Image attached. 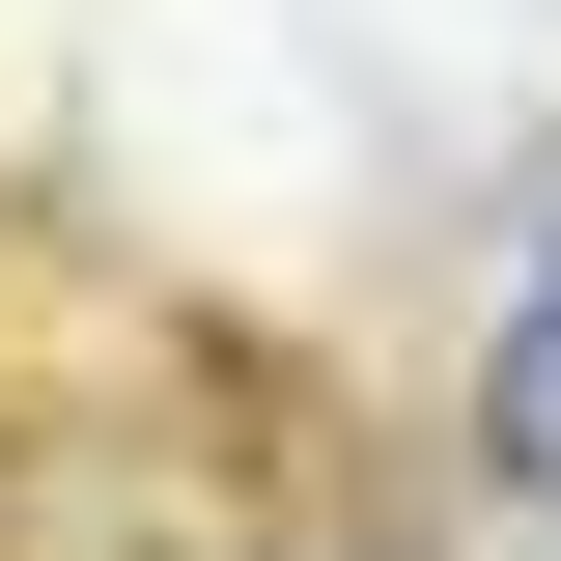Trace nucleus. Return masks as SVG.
Segmentation results:
<instances>
[{
	"instance_id": "1",
	"label": "nucleus",
	"mask_w": 561,
	"mask_h": 561,
	"mask_svg": "<svg viewBox=\"0 0 561 561\" xmlns=\"http://www.w3.org/2000/svg\"><path fill=\"white\" fill-rule=\"evenodd\" d=\"M449 449H478V505H561V140L478 197V280H449Z\"/></svg>"
}]
</instances>
